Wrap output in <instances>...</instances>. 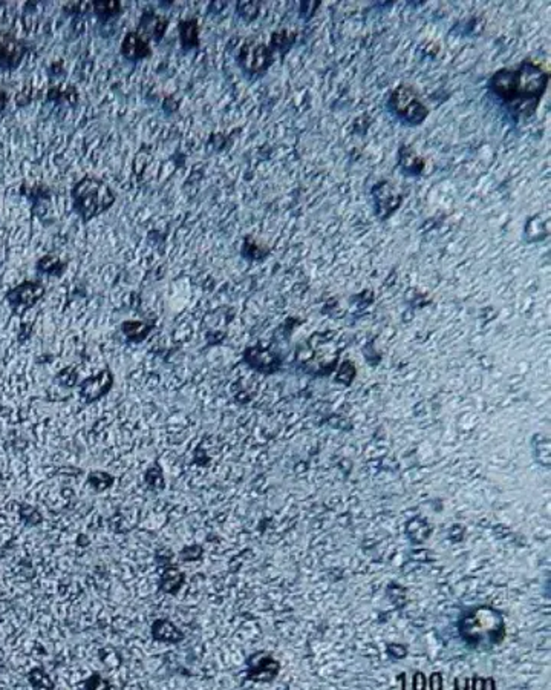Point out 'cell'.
<instances>
[{
    "mask_svg": "<svg viewBox=\"0 0 551 690\" xmlns=\"http://www.w3.org/2000/svg\"><path fill=\"white\" fill-rule=\"evenodd\" d=\"M123 11V5L117 0H103V2H92V13L100 22L106 23L112 18L118 17Z\"/></svg>",
    "mask_w": 551,
    "mask_h": 690,
    "instance_id": "cell-15",
    "label": "cell"
},
{
    "mask_svg": "<svg viewBox=\"0 0 551 690\" xmlns=\"http://www.w3.org/2000/svg\"><path fill=\"white\" fill-rule=\"evenodd\" d=\"M63 11L67 16H83V14H88L89 11H92V4H84V2L67 4L63 8Z\"/></svg>",
    "mask_w": 551,
    "mask_h": 690,
    "instance_id": "cell-23",
    "label": "cell"
},
{
    "mask_svg": "<svg viewBox=\"0 0 551 690\" xmlns=\"http://www.w3.org/2000/svg\"><path fill=\"white\" fill-rule=\"evenodd\" d=\"M152 637L162 643H179L182 632L169 620H157L152 626Z\"/></svg>",
    "mask_w": 551,
    "mask_h": 690,
    "instance_id": "cell-13",
    "label": "cell"
},
{
    "mask_svg": "<svg viewBox=\"0 0 551 690\" xmlns=\"http://www.w3.org/2000/svg\"><path fill=\"white\" fill-rule=\"evenodd\" d=\"M253 658L257 661V663L250 661V678L259 679L260 681V679H272L277 674L279 664L269 655L260 654V655H255Z\"/></svg>",
    "mask_w": 551,
    "mask_h": 690,
    "instance_id": "cell-11",
    "label": "cell"
},
{
    "mask_svg": "<svg viewBox=\"0 0 551 690\" xmlns=\"http://www.w3.org/2000/svg\"><path fill=\"white\" fill-rule=\"evenodd\" d=\"M113 385V375L111 370H101L96 375L84 379L80 383V398L86 404H92V402L101 399L103 396L108 395Z\"/></svg>",
    "mask_w": 551,
    "mask_h": 690,
    "instance_id": "cell-8",
    "label": "cell"
},
{
    "mask_svg": "<svg viewBox=\"0 0 551 690\" xmlns=\"http://www.w3.org/2000/svg\"><path fill=\"white\" fill-rule=\"evenodd\" d=\"M79 99L80 95L75 86H67L65 89L59 88V86H52L50 92H48V100L59 104H69V106H75V104L79 103Z\"/></svg>",
    "mask_w": 551,
    "mask_h": 690,
    "instance_id": "cell-16",
    "label": "cell"
},
{
    "mask_svg": "<svg viewBox=\"0 0 551 690\" xmlns=\"http://www.w3.org/2000/svg\"><path fill=\"white\" fill-rule=\"evenodd\" d=\"M291 42H293V35H289L286 31L274 33L273 38H272V48H269V50H276V51L282 53V51L288 50V46Z\"/></svg>",
    "mask_w": 551,
    "mask_h": 690,
    "instance_id": "cell-20",
    "label": "cell"
},
{
    "mask_svg": "<svg viewBox=\"0 0 551 690\" xmlns=\"http://www.w3.org/2000/svg\"><path fill=\"white\" fill-rule=\"evenodd\" d=\"M43 295L45 285L42 283L25 281L6 293V301L14 314L22 316L26 310L33 309L43 298Z\"/></svg>",
    "mask_w": 551,
    "mask_h": 690,
    "instance_id": "cell-6",
    "label": "cell"
},
{
    "mask_svg": "<svg viewBox=\"0 0 551 690\" xmlns=\"http://www.w3.org/2000/svg\"><path fill=\"white\" fill-rule=\"evenodd\" d=\"M238 14L245 21H253L259 14V5L253 2H240L238 4Z\"/></svg>",
    "mask_w": 551,
    "mask_h": 690,
    "instance_id": "cell-21",
    "label": "cell"
},
{
    "mask_svg": "<svg viewBox=\"0 0 551 690\" xmlns=\"http://www.w3.org/2000/svg\"><path fill=\"white\" fill-rule=\"evenodd\" d=\"M120 51L124 59L129 62H140L152 55L149 40L140 35L137 31H130L124 35Z\"/></svg>",
    "mask_w": 551,
    "mask_h": 690,
    "instance_id": "cell-10",
    "label": "cell"
},
{
    "mask_svg": "<svg viewBox=\"0 0 551 690\" xmlns=\"http://www.w3.org/2000/svg\"><path fill=\"white\" fill-rule=\"evenodd\" d=\"M547 72L539 65L524 62L518 70L498 71L490 80L496 97L516 115L533 114L545 92Z\"/></svg>",
    "mask_w": 551,
    "mask_h": 690,
    "instance_id": "cell-1",
    "label": "cell"
},
{
    "mask_svg": "<svg viewBox=\"0 0 551 690\" xmlns=\"http://www.w3.org/2000/svg\"><path fill=\"white\" fill-rule=\"evenodd\" d=\"M413 687H417V689H424V687H426V678H424L423 674H415V677H413Z\"/></svg>",
    "mask_w": 551,
    "mask_h": 690,
    "instance_id": "cell-25",
    "label": "cell"
},
{
    "mask_svg": "<svg viewBox=\"0 0 551 690\" xmlns=\"http://www.w3.org/2000/svg\"><path fill=\"white\" fill-rule=\"evenodd\" d=\"M179 42L184 51L196 50L199 46V23L196 18H186L178 25Z\"/></svg>",
    "mask_w": 551,
    "mask_h": 690,
    "instance_id": "cell-12",
    "label": "cell"
},
{
    "mask_svg": "<svg viewBox=\"0 0 551 690\" xmlns=\"http://www.w3.org/2000/svg\"><path fill=\"white\" fill-rule=\"evenodd\" d=\"M178 106H179L178 100L173 99L172 95H167V97L164 99V102H162V109H164V112H167V114L177 112L178 111Z\"/></svg>",
    "mask_w": 551,
    "mask_h": 690,
    "instance_id": "cell-24",
    "label": "cell"
},
{
    "mask_svg": "<svg viewBox=\"0 0 551 690\" xmlns=\"http://www.w3.org/2000/svg\"><path fill=\"white\" fill-rule=\"evenodd\" d=\"M461 635L475 646H491L504 638V620L498 612L479 608L469 612L461 621Z\"/></svg>",
    "mask_w": 551,
    "mask_h": 690,
    "instance_id": "cell-3",
    "label": "cell"
},
{
    "mask_svg": "<svg viewBox=\"0 0 551 690\" xmlns=\"http://www.w3.org/2000/svg\"><path fill=\"white\" fill-rule=\"evenodd\" d=\"M25 54L26 48L16 35L0 31V70L13 71L18 68Z\"/></svg>",
    "mask_w": 551,
    "mask_h": 690,
    "instance_id": "cell-7",
    "label": "cell"
},
{
    "mask_svg": "<svg viewBox=\"0 0 551 690\" xmlns=\"http://www.w3.org/2000/svg\"><path fill=\"white\" fill-rule=\"evenodd\" d=\"M167 28H169L167 17L157 14L153 9H146V11H144L140 17L137 33L144 38H148V40L152 38V40L160 43L167 33Z\"/></svg>",
    "mask_w": 551,
    "mask_h": 690,
    "instance_id": "cell-9",
    "label": "cell"
},
{
    "mask_svg": "<svg viewBox=\"0 0 551 690\" xmlns=\"http://www.w3.org/2000/svg\"><path fill=\"white\" fill-rule=\"evenodd\" d=\"M66 267H67V263L62 261L59 256H54V255H46V256L40 258V260H38V263H37V270L38 272L46 273V275H52V276H62L66 272Z\"/></svg>",
    "mask_w": 551,
    "mask_h": 690,
    "instance_id": "cell-17",
    "label": "cell"
},
{
    "mask_svg": "<svg viewBox=\"0 0 551 690\" xmlns=\"http://www.w3.org/2000/svg\"><path fill=\"white\" fill-rule=\"evenodd\" d=\"M184 583V574L177 568H169L161 575L160 588L166 593H177Z\"/></svg>",
    "mask_w": 551,
    "mask_h": 690,
    "instance_id": "cell-18",
    "label": "cell"
},
{
    "mask_svg": "<svg viewBox=\"0 0 551 690\" xmlns=\"http://www.w3.org/2000/svg\"><path fill=\"white\" fill-rule=\"evenodd\" d=\"M6 104H8V95H6V92L0 91V114L5 111Z\"/></svg>",
    "mask_w": 551,
    "mask_h": 690,
    "instance_id": "cell-27",
    "label": "cell"
},
{
    "mask_svg": "<svg viewBox=\"0 0 551 690\" xmlns=\"http://www.w3.org/2000/svg\"><path fill=\"white\" fill-rule=\"evenodd\" d=\"M51 74H52V77H60L62 74H65L63 62H55V63H52V66H51Z\"/></svg>",
    "mask_w": 551,
    "mask_h": 690,
    "instance_id": "cell-26",
    "label": "cell"
},
{
    "mask_svg": "<svg viewBox=\"0 0 551 690\" xmlns=\"http://www.w3.org/2000/svg\"><path fill=\"white\" fill-rule=\"evenodd\" d=\"M155 324L146 321H124L121 325L123 334L129 342L140 344L146 339L153 330Z\"/></svg>",
    "mask_w": 551,
    "mask_h": 690,
    "instance_id": "cell-14",
    "label": "cell"
},
{
    "mask_svg": "<svg viewBox=\"0 0 551 690\" xmlns=\"http://www.w3.org/2000/svg\"><path fill=\"white\" fill-rule=\"evenodd\" d=\"M71 198L74 212L82 218L83 223H89L94 218L108 212L117 199V195L103 180L84 177L74 185Z\"/></svg>",
    "mask_w": 551,
    "mask_h": 690,
    "instance_id": "cell-2",
    "label": "cell"
},
{
    "mask_svg": "<svg viewBox=\"0 0 551 690\" xmlns=\"http://www.w3.org/2000/svg\"><path fill=\"white\" fill-rule=\"evenodd\" d=\"M433 689H441L443 683H441V679H440V675L438 674H433L432 675V684H430Z\"/></svg>",
    "mask_w": 551,
    "mask_h": 690,
    "instance_id": "cell-28",
    "label": "cell"
},
{
    "mask_svg": "<svg viewBox=\"0 0 551 690\" xmlns=\"http://www.w3.org/2000/svg\"><path fill=\"white\" fill-rule=\"evenodd\" d=\"M146 483L150 488H153V490H158V488L164 486L162 473H161V469L158 466H153V468L149 469L148 474H146Z\"/></svg>",
    "mask_w": 551,
    "mask_h": 690,
    "instance_id": "cell-22",
    "label": "cell"
},
{
    "mask_svg": "<svg viewBox=\"0 0 551 690\" xmlns=\"http://www.w3.org/2000/svg\"><path fill=\"white\" fill-rule=\"evenodd\" d=\"M391 108L395 115H399L403 121L409 124H418L428 115L426 106L420 102L417 94L409 86H400L392 92Z\"/></svg>",
    "mask_w": 551,
    "mask_h": 690,
    "instance_id": "cell-4",
    "label": "cell"
},
{
    "mask_svg": "<svg viewBox=\"0 0 551 690\" xmlns=\"http://www.w3.org/2000/svg\"><path fill=\"white\" fill-rule=\"evenodd\" d=\"M273 62L272 50L264 43L247 42L238 53V63L244 72L251 75H259L265 72Z\"/></svg>",
    "mask_w": 551,
    "mask_h": 690,
    "instance_id": "cell-5",
    "label": "cell"
},
{
    "mask_svg": "<svg viewBox=\"0 0 551 690\" xmlns=\"http://www.w3.org/2000/svg\"><path fill=\"white\" fill-rule=\"evenodd\" d=\"M88 483L94 488L95 491H106L108 488L113 483V477L109 476L108 473H103V471H94L89 474L88 477Z\"/></svg>",
    "mask_w": 551,
    "mask_h": 690,
    "instance_id": "cell-19",
    "label": "cell"
}]
</instances>
